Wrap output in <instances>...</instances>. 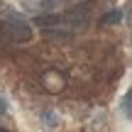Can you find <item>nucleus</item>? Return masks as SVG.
I'll list each match as a JSON object with an SVG mask.
<instances>
[{
    "label": "nucleus",
    "instance_id": "obj_1",
    "mask_svg": "<svg viewBox=\"0 0 132 132\" xmlns=\"http://www.w3.org/2000/svg\"><path fill=\"white\" fill-rule=\"evenodd\" d=\"M0 24H3V32L7 34L12 42H32V24L22 17V12L3 5L0 7Z\"/></svg>",
    "mask_w": 132,
    "mask_h": 132
},
{
    "label": "nucleus",
    "instance_id": "obj_2",
    "mask_svg": "<svg viewBox=\"0 0 132 132\" xmlns=\"http://www.w3.org/2000/svg\"><path fill=\"white\" fill-rule=\"evenodd\" d=\"M66 3H69V0H27L22 7H24V12L34 15V17H42V15H52V12H56V10L64 7Z\"/></svg>",
    "mask_w": 132,
    "mask_h": 132
},
{
    "label": "nucleus",
    "instance_id": "obj_3",
    "mask_svg": "<svg viewBox=\"0 0 132 132\" xmlns=\"http://www.w3.org/2000/svg\"><path fill=\"white\" fill-rule=\"evenodd\" d=\"M42 83H44V88H47L49 93H59L66 86V78H64L61 71H47V73L42 76Z\"/></svg>",
    "mask_w": 132,
    "mask_h": 132
},
{
    "label": "nucleus",
    "instance_id": "obj_4",
    "mask_svg": "<svg viewBox=\"0 0 132 132\" xmlns=\"http://www.w3.org/2000/svg\"><path fill=\"white\" fill-rule=\"evenodd\" d=\"M100 22H103V24H120V22H122V10H110Z\"/></svg>",
    "mask_w": 132,
    "mask_h": 132
},
{
    "label": "nucleus",
    "instance_id": "obj_5",
    "mask_svg": "<svg viewBox=\"0 0 132 132\" xmlns=\"http://www.w3.org/2000/svg\"><path fill=\"white\" fill-rule=\"evenodd\" d=\"M122 115H125V118L132 115V93H130V90L122 95Z\"/></svg>",
    "mask_w": 132,
    "mask_h": 132
},
{
    "label": "nucleus",
    "instance_id": "obj_6",
    "mask_svg": "<svg viewBox=\"0 0 132 132\" xmlns=\"http://www.w3.org/2000/svg\"><path fill=\"white\" fill-rule=\"evenodd\" d=\"M42 120H44V125H47V127H56V125H59L56 113H52V110H47V113L42 115Z\"/></svg>",
    "mask_w": 132,
    "mask_h": 132
},
{
    "label": "nucleus",
    "instance_id": "obj_7",
    "mask_svg": "<svg viewBox=\"0 0 132 132\" xmlns=\"http://www.w3.org/2000/svg\"><path fill=\"white\" fill-rule=\"evenodd\" d=\"M5 113H7V100L0 95V115H5Z\"/></svg>",
    "mask_w": 132,
    "mask_h": 132
}]
</instances>
